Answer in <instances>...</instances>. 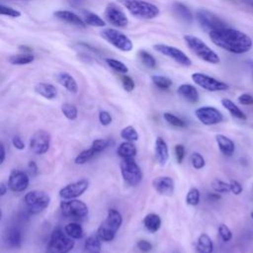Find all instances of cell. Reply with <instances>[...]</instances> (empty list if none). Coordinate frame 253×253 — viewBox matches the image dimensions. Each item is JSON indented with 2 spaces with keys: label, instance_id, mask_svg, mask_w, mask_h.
<instances>
[{
  "label": "cell",
  "instance_id": "6da1fadb",
  "mask_svg": "<svg viewBox=\"0 0 253 253\" xmlns=\"http://www.w3.org/2000/svg\"><path fill=\"white\" fill-rule=\"evenodd\" d=\"M209 36L215 45L235 54L245 53L253 46V42L248 35L228 27L211 31Z\"/></svg>",
  "mask_w": 253,
  "mask_h": 253
},
{
  "label": "cell",
  "instance_id": "7a4b0ae2",
  "mask_svg": "<svg viewBox=\"0 0 253 253\" xmlns=\"http://www.w3.org/2000/svg\"><path fill=\"white\" fill-rule=\"evenodd\" d=\"M118 2L122 4L131 16L138 19L150 20L158 17L160 14V10L156 5L144 0H118Z\"/></svg>",
  "mask_w": 253,
  "mask_h": 253
},
{
  "label": "cell",
  "instance_id": "3957f363",
  "mask_svg": "<svg viewBox=\"0 0 253 253\" xmlns=\"http://www.w3.org/2000/svg\"><path fill=\"white\" fill-rule=\"evenodd\" d=\"M184 41L191 51L202 60L211 64H218L220 62V58L217 53L208 44H206V42H204L200 38L193 35H185Z\"/></svg>",
  "mask_w": 253,
  "mask_h": 253
},
{
  "label": "cell",
  "instance_id": "277c9868",
  "mask_svg": "<svg viewBox=\"0 0 253 253\" xmlns=\"http://www.w3.org/2000/svg\"><path fill=\"white\" fill-rule=\"evenodd\" d=\"M123 223L122 214L115 209L108 210V214L106 219L100 224L97 230V235L102 241H112L119 228Z\"/></svg>",
  "mask_w": 253,
  "mask_h": 253
},
{
  "label": "cell",
  "instance_id": "5b68a950",
  "mask_svg": "<svg viewBox=\"0 0 253 253\" xmlns=\"http://www.w3.org/2000/svg\"><path fill=\"white\" fill-rule=\"evenodd\" d=\"M75 242L59 227L53 229L47 245V253H68L73 249Z\"/></svg>",
  "mask_w": 253,
  "mask_h": 253
},
{
  "label": "cell",
  "instance_id": "8992f818",
  "mask_svg": "<svg viewBox=\"0 0 253 253\" xmlns=\"http://www.w3.org/2000/svg\"><path fill=\"white\" fill-rule=\"evenodd\" d=\"M24 202L30 213L37 214L42 212L43 210H45L48 207L50 203V198L43 191L34 190L25 195Z\"/></svg>",
  "mask_w": 253,
  "mask_h": 253
},
{
  "label": "cell",
  "instance_id": "52a82bcc",
  "mask_svg": "<svg viewBox=\"0 0 253 253\" xmlns=\"http://www.w3.org/2000/svg\"><path fill=\"white\" fill-rule=\"evenodd\" d=\"M120 168L124 180L129 186H136L141 182L143 175L133 158H123Z\"/></svg>",
  "mask_w": 253,
  "mask_h": 253
},
{
  "label": "cell",
  "instance_id": "ba28073f",
  "mask_svg": "<svg viewBox=\"0 0 253 253\" xmlns=\"http://www.w3.org/2000/svg\"><path fill=\"white\" fill-rule=\"evenodd\" d=\"M59 208L65 216L75 219H82L86 217L89 211L87 205L77 199L62 200L59 204Z\"/></svg>",
  "mask_w": 253,
  "mask_h": 253
},
{
  "label": "cell",
  "instance_id": "9c48e42d",
  "mask_svg": "<svg viewBox=\"0 0 253 253\" xmlns=\"http://www.w3.org/2000/svg\"><path fill=\"white\" fill-rule=\"evenodd\" d=\"M196 19L201 26V28L206 32H211L214 30L222 29L227 27L225 22L222 21L218 16L213 14L212 12L201 8L196 13Z\"/></svg>",
  "mask_w": 253,
  "mask_h": 253
},
{
  "label": "cell",
  "instance_id": "30bf717a",
  "mask_svg": "<svg viewBox=\"0 0 253 253\" xmlns=\"http://www.w3.org/2000/svg\"><path fill=\"white\" fill-rule=\"evenodd\" d=\"M101 36L109 43L122 51H130L132 49V42L125 34L116 29L107 28L101 32Z\"/></svg>",
  "mask_w": 253,
  "mask_h": 253
},
{
  "label": "cell",
  "instance_id": "8fae6325",
  "mask_svg": "<svg viewBox=\"0 0 253 253\" xmlns=\"http://www.w3.org/2000/svg\"><path fill=\"white\" fill-rule=\"evenodd\" d=\"M153 48L159 53L173 59L177 63L183 66H190L192 64L191 58L181 49L176 46H172L165 43H156L153 45Z\"/></svg>",
  "mask_w": 253,
  "mask_h": 253
},
{
  "label": "cell",
  "instance_id": "7c38bea8",
  "mask_svg": "<svg viewBox=\"0 0 253 253\" xmlns=\"http://www.w3.org/2000/svg\"><path fill=\"white\" fill-rule=\"evenodd\" d=\"M192 80L200 87H202L205 90L211 91V92H216V91H225L228 90L229 86L222 82L219 81L211 76H209L204 73L200 72H195L192 74Z\"/></svg>",
  "mask_w": 253,
  "mask_h": 253
},
{
  "label": "cell",
  "instance_id": "4fadbf2b",
  "mask_svg": "<svg viewBox=\"0 0 253 253\" xmlns=\"http://www.w3.org/2000/svg\"><path fill=\"white\" fill-rule=\"evenodd\" d=\"M197 119L206 126H213L219 124L223 120V116L219 110L211 106L200 107L195 111Z\"/></svg>",
  "mask_w": 253,
  "mask_h": 253
},
{
  "label": "cell",
  "instance_id": "5bb4252c",
  "mask_svg": "<svg viewBox=\"0 0 253 253\" xmlns=\"http://www.w3.org/2000/svg\"><path fill=\"white\" fill-rule=\"evenodd\" d=\"M105 19L111 25L118 28H125L128 24V19L124 11L114 3H109L104 12Z\"/></svg>",
  "mask_w": 253,
  "mask_h": 253
},
{
  "label": "cell",
  "instance_id": "9a60e30c",
  "mask_svg": "<svg viewBox=\"0 0 253 253\" xmlns=\"http://www.w3.org/2000/svg\"><path fill=\"white\" fill-rule=\"evenodd\" d=\"M50 145V134L43 130H37L30 138V148L36 154H44Z\"/></svg>",
  "mask_w": 253,
  "mask_h": 253
},
{
  "label": "cell",
  "instance_id": "2e32d148",
  "mask_svg": "<svg viewBox=\"0 0 253 253\" xmlns=\"http://www.w3.org/2000/svg\"><path fill=\"white\" fill-rule=\"evenodd\" d=\"M89 187V182L86 179H81L76 182L67 184L59 191V197L62 200H71L80 197Z\"/></svg>",
  "mask_w": 253,
  "mask_h": 253
},
{
  "label": "cell",
  "instance_id": "e0dca14e",
  "mask_svg": "<svg viewBox=\"0 0 253 253\" xmlns=\"http://www.w3.org/2000/svg\"><path fill=\"white\" fill-rule=\"evenodd\" d=\"M30 183V178L28 174L22 170H12L8 178V187L13 192H24Z\"/></svg>",
  "mask_w": 253,
  "mask_h": 253
},
{
  "label": "cell",
  "instance_id": "ac0fdd59",
  "mask_svg": "<svg viewBox=\"0 0 253 253\" xmlns=\"http://www.w3.org/2000/svg\"><path fill=\"white\" fill-rule=\"evenodd\" d=\"M152 186L154 190L162 196H172L175 190L174 181L169 176H159L154 178Z\"/></svg>",
  "mask_w": 253,
  "mask_h": 253
},
{
  "label": "cell",
  "instance_id": "d6986e66",
  "mask_svg": "<svg viewBox=\"0 0 253 253\" xmlns=\"http://www.w3.org/2000/svg\"><path fill=\"white\" fill-rule=\"evenodd\" d=\"M54 17L57 18L58 20L65 22L67 24H70L72 26L78 27V28H86V24L82 18H80L77 14H75L72 11L69 10H57L53 13Z\"/></svg>",
  "mask_w": 253,
  "mask_h": 253
},
{
  "label": "cell",
  "instance_id": "ffe728a7",
  "mask_svg": "<svg viewBox=\"0 0 253 253\" xmlns=\"http://www.w3.org/2000/svg\"><path fill=\"white\" fill-rule=\"evenodd\" d=\"M171 10L175 17L179 19L181 22L186 24H191L194 20V16L189 7H187L184 3L179 1H174L171 4Z\"/></svg>",
  "mask_w": 253,
  "mask_h": 253
},
{
  "label": "cell",
  "instance_id": "44dd1931",
  "mask_svg": "<svg viewBox=\"0 0 253 253\" xmlns=\"http://www.w3.org/2000/svg\"><path fill=\"white\" fill-rule=\"evenodd\" d=\"M177 93L189 103H197L199 101V92L197 88L191 84L180 85L177 89Z\"/></svg>",
  "mask_w": 253,
  "mask_h": 253
},
{
  "label": "cell",
  "instance_id": "7402d4cb",
  "mask_svg": "<svg viewBox=\"0 0 253 253\" xmlns=\"http://www.w3.org/2000/svg\"><path fill=\"white\" fill-rule=\"evenodd\" d=\"M215 140L218 146L219 151L224 156H231L235 151V144L232 139L227 137L224 134H216Z\"/></svg>",
  "mask_w": 253,
  "mask_h": 253
},
{
  "label": "cell",
  "instance_id": "603a6c76",
  "mask_svg": "<svg viewBox=\"0 0 253 253\" xmlns=\"http://www.w3.org/2000/svg\"><path fill=\"white\" fill-rule=\"evenodd\" d=\"M57 82L63 86L70 93L76 94L78 92V84L74 77L67 72H59L56 75Z\"/></svg>",
  "mask_w": 253,
  "mask_h": 253
},
{
  "label": "cell",
  "instance_id": "cb8c5ba5",
  "mask_svg": "<svg viewBox=\"0 0 253 253\" xmlns=\"http://www.w3.org/2000/svg\"><path fill=\"white\" fill-rule=\"evenodd\" d=\"M155 155L159 164L165 165L169 159V150L166 141L162 137H157L155 140Z\"/></svg>",
  "mask_w": 253,
  "mask_h": 253
},
{
  "label": "cell",
  "instance_id": "d4e9b609",
  "mask_svg": "<svg viewBox=\"0 0 253 253\" xmlns=\"http://www.w3.org/2000/svg\"><path fill=\"white\" fill-rule=\"evenodd\" d=\"M35 92L37 94H39L40 96L48 99V100H52L56 97L57 95V90L56 88L49 83H38L35 86Z\"/></svg>",
  "mask_w": 253,
  "mask_h": 253
},
{
  "label": "cell",
  "instance_id": "484cf974",
  "mask_svg": "<svg viewBox=\"0 0 253 253\" xmlns=\"http://www.w3.org/2000/svg\"><path fill=\"white\" fill-rule=\"evenodd\" d=\"M142 222H143L144 227L150 233L157 232L160 229V227H161V218H160V216L158 214H156L154 212L146 214L144 216Z\"/></svg>",
  "mask_w": 253,
  "mask_h": 253
},
{
  "label": "cell",
  "instance_id": "4316f807",
  "mask_svg": "<svg viewBox=\"0 0 253 253\" xmlns=\"http://www.w3.org/2000/svg\"><path fill=\"white\" fill-rule=\"evenodd\" d=\"M136 152V147L131 141H124L120 143L117 148V153L122 158H132L133 156H135Z\"/></svg>",
  "mask_w": 253,
  "mask_h": 253
},
{
  "label": "cell",
  "instance_id": "83f0119b",
  "mask_svg": "<svg viewBox=\"0 0 253 253\" xmlns=\"http://www.w3.org/2000/svg\"><path fill=\"white\" fill-rule=\"evenodd\" d=\"M197 250L199 253H212L213 243L207 233H202L198 237Z\"/></svg>",
  "mask_w": 253,
  "mask_h": 253
},
{
  "label": "cell",
  "instance_id": "f1b7e54d",
  "mask_svg": "<svg viewBox=\"0 0 253 253\" xmlns=\"http://www.w3.org/2000/svg\"><path fill=\"white\" fill-rule=\"evenodd\" d=\"M221 105L223 106V108H225L229 114L239 120H246V115L243 113V111H241V109L235 104L233 103L231 100L224 98L221 100Z\"/></svg>",
  "mask_w": 253,
  "mask_h": 253
},
{
  "label": "cell",
  "instance_id": "f546056e",
  "mask_svg": "<svg viewBox=\"0 0 253 253\" xmlns=\"http://www.w3.org/2000/svg\"><path fill=\"white\" fill-rule=\"evenodd\" d=\"M83 20L86 25L91 27H97V28H103L105 27L106 23L105 21L98 16L97 14L90 12V11H84L83 12Z\"/></svg>",
  "mask_w": 253,
  "mask_h": 253
},
{
  "label": "cell",
  "instance_id": "4dcf8cb0",
  "mask_svg": "<svg viewBox=\"0 0 253 253\" xmlns=\"http://www.w3.org/2000/svg\"><path fill=\"white\" fill-rule=\"evenodd\" d=\"M6 242L14 248H19L22 243V234L18 228H10L6 233Z\"/></svg>",
  "mask_w": 253,
  "mask_h": 253
},
{
  "label": "cell",
  "instance_id": "1f68e13d",
  "mask_svg": "<svg viewBox=\"0 0 253 253\" xmlns=\"http://www.w3.org/2000/svg\"><path fill=\"white\" fill-rule=\"evenodd\" d=\"M35 60V56L30 52H24L9 57V62L13 65H27Z\"/></svg>",
  "mask_w": 253,
  "mask_h": 253
},
{
  "label": "cell",
  "instance_id": "d6a6232c",
  "mask_svg": "<svg viewBox=\"0 0 253 253\" xmlns=\"http://www.w3.org/2000/svg\"><path fill=\"white\" fill-rule=\"evenodd\" d=\"M65 233L73 239H81L84 235L82 226L77 222H69L64 226Z\"/></svg>",
  "mask_w": 253,
  "mask_h": 253
},
{
  "label": "cell",
  "instance_id": "836d02e7",
  "mask_svg": "<svg viewBox=\"0 0 253 253\" xmlns=\"http://www.w3.org/2000/svg\"><path fill=\"white\" fill-rule=\"evenodd\" d=\"M101 239L99 236L91 235L89 236L84 244V247L88 253H100L101 252Z\"/></svg>",
  "mask_w": 253,
  "mask_h": 253
},
{
  "label": "cell",
  "instance_id": "e575fe53",
  "mask_svg": "<svg viewBox=\"0 0 253 253\" xmlns=\"http://www.w3.org/2000/svg\"><path fill=\"white\" fill-rule=\"evenodd\" d=\"M137 55H138V58L141 61V63L143 65H145L146 67H148L150 69L156 67V65H157L156 59L149 52H147L146 50L139 49L138 52H137Z\"/></svg>",
  "mask_w": 253,
  "mask_h": 253
},
{
  "label": "cell",
  "instance_id": "d590c367",
  "mask_svg": "<svg viewBox=\"0 0 253 253\" xmlns=\"http://www.w3.org/2000/svg\"><path fill=\"white\" fill-rule=\"evenodd\" d=\"M151 81L157 88H159L161 90H167L173 84L172 80L169 77L162 76V75H152Z\"/></svg>",
  "mask_w": 253,
  "mask_h": 253
},
{
  "label": "cell",
  "instance_id": "8d00e7d4",
  "mask_svg": "<svg viewBox=\"0 0 253 253\" xmlns=\"http://www.w3.org/2000/svg\"><path fill=\"white\" fill-rule=\"evenodd\" d=\"M105 61H106V63L108 64V66L110 68H112L114 71H116V72H118L120 74H126L128 71L127 66L124 62H122V61H120L118 59L108 57V58L105 59Z\"/></svg>",
  "mask_w": 253,
  "mask_h": 253
},
{
  "label": "cell",
  "instance_id": "74e56055",
  "mask_svg": "<svg viewBox=\"0 0 253 253\" xmlns=\"http://www.w3.org/2000/svg\"><path fill=\"white\" fill-rule=\"evenodd\" d=\"M96 151L90 147V148H87V149H84L82 150L76 157H75V163L78 164V165H82V164H85L87 161H89L90 159H92L95 155H96Z\"/></svg>",
  "mask_w": 253,
  "mask_h": 253
},
{
  "label": "cell",
  "instance_id": "f35d334b",
  "mask_svg": "<svg viewBox=\"0 0 253 253\" xmlns=\"http://www.w3.org/2000/svg\"><path fill=\"white\" fill-rule=\"evenodd\" d=\"M163 118H164V120H165L169 125H171L172 126L179 127V128H183V127H186V126H187V124H186L182 119H180L179 117L175 116V115L172 114V113H169V112L164 113V114H163Z\"/></svg>",
  "mask_w": 253,
  "mask_h": 253
},
{
  "label": "cell",
  "instance_id": "ab89813d",
  "mask_svg": "<svg viewBox=\"0 0 253 253\" xmlns=\"http://www.w3.org/2000/svg\"><path fill=\"white\" fill-rule=\"evenodd\" d=\"M121 137L126 141H136L138 139V132L132 126H127L121 130Z\"/></svg>",
  "mask_w": 253,
  "mask_h": 253
},
{
  "label": "cell",
  "instance_id": "60d3db41",
  "mask_svg": "<svg viewBox=\"0 0 253 253\" xmlns=\"http://www.w3.org/2000/svg\"><path fill=\"white\" fill-rule=\"evenodd\" d=\"M61 112L64 115V117L70 121H74L76 120L77 116H78V110L77 108L69 103H64L61 106Z\"/></svg>",
  "mask_w": 253,
  "mask_h": 253
},
{
  "label": "cell",
  "instance_id": "b9f144b4",
  "mask_svg": "<svg viewBox=\"0 0 253 253\" xmlns=\"http://www.w3.org/2000/svg\"><path fill=\"white\" fill-rule=\"evenodd\" d=\"M113 144V141L110 138H98L93 140L91 147L96 151V153H100L103 150H105L106 148H108L109 146H111Z\"/></svg>",
  "mask_w": 253,
  "mask_h": 253
},
{
  "label": "cell",
  "instance_id": "7bdbcfd3",
  "mask_svg": "<svg viewBox=\"0 0 253 253\" xmlns=\"http://www.w3.org/2000/svg\"><path fill=\"white\" fill-rule=\"evenodd\" d=\"M211 188L214 192L219 194H224L230 192V186L229 183H226L224 181H221L219 179H214L211 182Z\"/></svg>",
  "mask_w": 253,
  "mask_h": 253
},
{
  "label": "cell",
  "instance_id": "ee69618b",
  "mask_svg": "<svg viewBox=\"0 0 253 253\" xmlns=\"http://www.w3.org/2000/svg\"><path fill=\"white\" fill-rule=\"evenodd\" d=\"M186 203L189 206H197L200 203V191L197 188H192L188 191L186 196Z\"/></svg>",
  "mask_w": 253,
  "mask_h": 253
},
{
  "label": "cell",
  "instance_id": "f6af8a7d",
  "mask_svg": "<svg viewBox=\"0 0 253 253\" xmlns=\"http://www.w3.org/2000/svg\"><path fill=\"white\" fill-rule=\"evenodd\" d=\"M190 159H191V163H192L193 167L197 170H200V169L204 168L205 165H206V161H205L204 157L199 152H193L191 154Z\"/></svg>",
  "mask_w": 253,
  "mask_h": 253
},
{
  "label": "cell",
  "instance_id": "bcb514c9",
  "mask_svg": "<svg viewBox=\"0 0 253 253\" xmlns=\"http://www.w3.org/2000/svg\"><path fill=\"white\" fill-rule=\"evenodd\" d=\"M0 14L2 16H7L10 18H19L21 16V12L19 10L6 6L4 4L0 5Z\"/></svg>",
  "mask_w": 253,
  "mask_h": 253
},
{
  "label": "cell",
  "instance_id": "7dc6e473",
  "mask_svg": "<svg viewBox=\"0 0 253 253\" xmlns=\"http://www.w3.org/2000/svg\"><path fill=\"white\" fill-rule=\"evenodd\" d=\"M218 234H219V237L224 242H228L232 238V232H231L230 228L226 224H224V223L219 224V226H218Z\"/></svg>",
  "mask_w": 253,
  "mask_h": 253
},
{
  "label": "cell",
  "instance_id": "c3c4849f",
  "mask_svg": "<svg viewBox=\"0 0 253 253\" xmlns=\"http://www.w3.org/2000/svg\"><path fill=\"white\" fill-rule=\"evenodd\" d=\"M121 81H122V85H123V88L126 91V92H131L134 87H135V84H134V81L131 77L127 76V75H122L121 76Z\"/></svg>",
  "mask_w": 253,
  "mask_h": 253
},
{
  "label": "cell",
  "instance_id": "681fc988",
  "mask_svg": "<svg viewBox=\"0 0 253 253\" xmlns=\"http://www.w3.org/2000/svg\"><path fill=\"white\" fill-rule=\"evenodd\" d=\"M174 152H175V158L176 161L180 164L184 160L185 157V147L183 144H176L174 146Z\"/></svg>",
  "mask_w": 253,
  "mask_h": 253
},
{
  "label": "cell",
  "instance_id": "f907efd6",
  "mask_svg": "<svg viewBox=\"0 0 253 253\" xmlns=\"http://www.w3.org/2000/svg\"><path fill=\"white\" fill-rule=\"evenodd\" d=\"M113 119L109 112L107 111H100L99 113V122L102 126H109L112 123Z\"/></svg>",
  "mask_w": 253,
  "mask_h": 253
},
{
  "label": "cell",
  "instance_id": "816d5d0a",
  "mask_svg": "<svg viewBox=\"0 0 253 253\" xmlns=\"http://www.w3.org/2000/svg\"><path fill=\"white\" fill-rule=\"evenodd\" d=\"M237 100H238V103L243 105V106H251V105H253V96L250 95V94H247V93L241 94L238 97Z\"/></svg>",
  "mask_w": 253,
  "mask_h": 253
},
{
  "label": "cell",
  "instance_id": "f5cc1de1",
  "mask_svg": "<svg viewBox=\"0 0 253 253\" xmlns=\"http://www.w3.org/2000/svg\"><path fill=\"white\" fill-rule=\"evenodd\" d=\"M136 246H137V248H138L141 252H143V253H147V252L151 251V249H152V244H151L149 241L145 240V239L139 240V241L136 243Z\"/></svg>",
  "mask_w": 253,
  "mask_h": 253
},
{
  "label": "cell",
  "instance_id": "db71d44e",
  "mask_svg": "<svg viewBox=\"0 0 253 253\" xmlns=\"http://www.w3.org/2000/svg\"><path fill=\"white\" fill-rule=\"evenodd\" d=\"M229 186H230V192L236 196L240 195L243 191V188L241 186V184L239 182H237L236 180H231L229 182Z\"/></svg>",
  "mask_w": 253,
  "mask_h": 253
},
{
  "label": "cell",
  "instance_id": "11a10c76",
  "mask_svg": "<svg viewBox=\"0 0 253 253\" xmlns=\"http://www.w3.org/2000/svg\"><path fill=\"white\" fill-rule=\"evenodd\" d=\"M12 144L13 146L16 148V149H19V150H23L25 148V143L24 141L21 139L20 136L16 135L12 138Z\"/></svg>",
  "mask_w": 253,
  "mask_h": 253
},
{
  "label": "cell",
  "instance_id": "9f6ffc18",
  "mask_svg": "<svg viewBox=\"0 0 253 253\" xmlns=\"http://www.w3.org/2000/svg\"><path fill=\"white\" fill-rule=\"evenodd\" d=\"M28 170H29V174L31 176H36L38 174V166L35 161H29Z\"/></svg>",
  "mask_w": 253,
  "mask_h": 253
},
{
  "label": "cell",
  "instance_id": "6f0895ef",
  "mask_svg": "<svg viewBox=\"0 0 253 253\" xmlns=\"http://www.w3.org/2000/svg\"><path fill=\"white\" fill-rule=\"evenodd\" d=\"M67 1H68L69 5L74 7V8H77V7L81 6L82 3L84 2V0H67Z\"/></svg>",
  "mask_w": 253,
  "mask_h": 253
},
{
  "label": "cell",
  "instance_id": "680465c9",
  "mask_svg": "<svg viewBox=\"0 0 253 253\" xmlns=\"http://www.w3.org/2000/svg\"><path fill=\"white\" fill-rule=\"evenodd\" d=\"M7 191H8V187L5 185V183H1L0 184V196L1 197H3L6 193H7Z\"/></svg>",
  "mask_w": 253,
  "mask_h": 253
},
{
  "label": "cell",
  "instance_id": "91938a15",
  "mask_svg": "<svg viewBox=\"0 0 253 253\" xmlns=\"http://www.w3.org/2000/svg\"><path fill=\"white\" fill-rule=\"evenodd\" d=\"M209 198L211 200V201H217L219 200L221 197L219 195V193H209Z\"/></svg>",
  "mask_w": 253,
  "mask_h": 253
},
{
  "label": "cell",
  "instance_id": "94428289",
  "mask_svg": "<svg viewBox=\"0 0 253 253\" xmlns=\"http://www.w3.org/2000/svg\"><path fill=\"white\" fill-rule=\"evenodd\" d=\"M0 149H1V157H0V164H3V162H4V160H5V154H6V152H5V147H4V145L1 143V145H0Z\"/></svg>",
  "mask_w": 253,
  "mask_h": 253
},
{
  "label": "cell",
  "instance_id": "6125c7cd",
  "mask_svg": "<svg viewBox=\"0 0 253 253\" xmlns=\"http://www.w3.org/2000/svg\"><path fill=\"white\" fill-rule=\"evenodd\" d=\"M243 3H245L246 5H248V6H250V7H252L253 8V0H241Z\"/></svg>",
  "mask_w": 253,
  "mask_h": 253
},
{
  "label": "cell",
  "instance_id": "be15d7a7",
  "mask_svg": "<svg viewBox=\"0 0 253 253\" xmlns=\"http://www.w3.org/2000/svg\"><path fill=\"white\" fill-rule=\"evenodd\" d=\"M248 63H249V66H250V68H251V70H252V73H253V62H252V61H249Z\"/></svg>",
  "mask_w": 253,
  "mask_h": 253
},
{
  "label": "cell",
  "instance_id": "e7e4bbea",
  "mask_svg": "<svg viewBox=\"0 0 253 253\" xmlns=\"http://www.w3.org/2000/svg\"><path fill=\"white\" fill-rule=\"evenodd\" d=\"M251 217H252V218H253V211H252V212H251Z\"/></svg>",
  "mask_w": 253,
  "mask_h": 253
},
{
  "label": "cell",
  "instance_id": "03108f58",
  "mask_svg": "<svg viewBox=\"0 0 253 253\" xmlns=\"http://www.w3.org/2000/svg\"><path fill=\"white\" fill-rule=\"evenodd\" d=\"M176 253H178V252H176Z\"/></svg>",
  "mask_w": 253,
  "mask_h": 253
}]
</instances>
